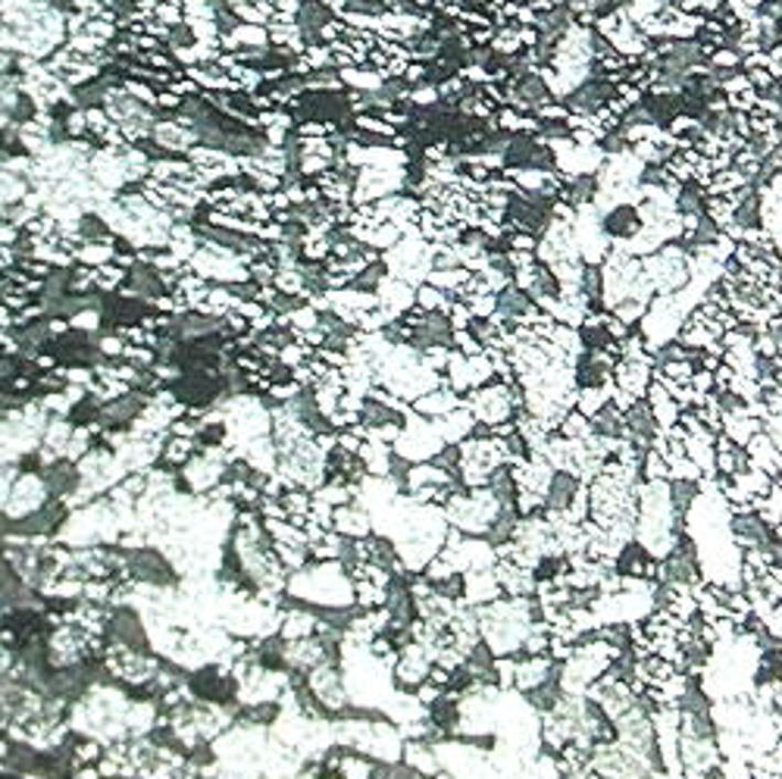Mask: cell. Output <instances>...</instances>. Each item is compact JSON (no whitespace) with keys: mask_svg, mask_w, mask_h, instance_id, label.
<instances>
[{"mask_svg":"<svg viewBox=\"0 0 782 779\" xmlns=\"http://www.w3.org/2000/svg\"><path fill=\"white\" fill-rule=\"evenodd\" d=\"M601 219H605L607 238H610L613 245H626L629 238H636L639 229H642V214H639L636 204H617V207L605 210Z\"/></svg>","mask_w":782,"mask_h":779,"instance_id":"5","label":"cell"},{"mask_svg":"<svg viewBox=\"0 0 782 779\" xmlns=\"http://www.w3.org/2000/svg\"><path fill=\"white\" fill-rule=\"evenodd\" d=\"M654 382V354L642 357H620L613 367V386L629 398H645L648 386Z\"/></svg>","mask_w":782,"mask_h":779,"instance_id":"3","label":"cell"},{"mask_svg":"<svg viewBox=\"0 0 782 779\" xmlns=\"http://www.w3.org/2000/svg\"><path fill=\"white\" fill-rule=\"evenodd\" d=\"M745 451H748V461H751V467L770 473L773 479H776V476H782V454H780V448L773 445V439L767 435V429H761L758 435H751V442L745 445Z\"/></svg>","mask_w":782,"mask_h":779,"instance_id":"7","label":"cell"},{"mask_svg":"<svg viewBox=\"0 0 782 779\" xmlns=\"http://www.w3.org/2000/svg\"><path fill=\"white\" fill-rule=\"evenodd\" d=\"M25 195H29V182L0 160V204H22Z\"/></svg>","mask_w":782,"mask_h":779,"instance_id":"10","label":"cell"},{"mask_svg":"<svg viewBox=\"0 0 782 779\" xmlns=\"http://www.w3.org/2000/svg\"><path fill=\"white\" fill-rule=\"evenodd\" d=\"M645 401L648 408H651V413H654V420H658V429H661V432H670V429L676 426V420H680L683 408L676 404V398L666 391V386H661V382L654 379V382L648 386Z\"/></svg>","mask_w":782,"mask_h":779,"instance_id":"6","label":"cell"},{"mask_svg":"<svg viewBox=\"0 0 782 779\" xmlns=\"http://www.w3.org/2000/svg\"><path fill=\"white\" fill-rule=\"evenodd\" d=\"M763 429H767V435L773 439V445L780 448L782 454V413H773V416H767L763 420Z\"/></svg>","mask_w":782,"mask_h":779,"instance_id":"13","label":"cell"},{"mask_svg":"<svg viewBox=\"0 0 782 779\" xmlns=\"http://www.w3.org/2000/svg\"><path fill=\"white\" fill-rule=\"evenodd\" d=\"M532 10H539V13H545V10H554V7H567L569 0H526Z\"/></svg>","mask_w":782,"mask_h":779,"instance_id":"14","label":"cell"},{"mask_svg":"<svg viewBox=\"0 0 782 779\" xmlns=\"http://www.w3.org/2000/svg\"><path fill=\"white\" fill-rule=\"evenodd\" d=\"M751 467L748 461V451L739 442H732L729 435H717V476H736L742 469Z\"/></svg>","mask_w":782,"mask_h":779,"instance_id":"9","label":"cell"},{"mask_svg":"<svg viewBox=\"0 0 782 779\" xmlns=\"http://www.w3.org/2000/svg\"><path fill=\"white\" fill-rule=\"evenodd\" d=\"M104 110H107V117L117 122L119 132H122V138H126L129 144H138V141L151 138V132H154V107H148V104L132 98L122 85L107 88Z\"/></svg>","mask_w":782,"mask_h":779,"instance_id":"2","label":"cell"},{"mask_svg":"<svg viewBox=\"0 0 782 779\" xmlns=\"http://www.w3.org/2000/svg\"><path fill=\"white\" fill-rule=\"evenodd\" d=\"M720 88H724L729 110H736V113H751V110L758 107V100H761V91L748 82L745 73H732V76H726Z\"/></svg>","mask_w":782,"mask_h":779,"instance_id":"8","label":"cell"},{"mask_svg":"<svg viewBox=\"0 0 782 779\" xmlns=\"http://www.w3.org/2000/svg\"><path fill=\"white\" fill-rule=\"evenodd\" d=\"M642 267L654 294L683 292L692 279V253L685 251L680 241H670L661 251L642 257Z\"/></svg>","mask_w":782,"mask_h":779,"instance_id":"1","label":"cell"},{"mask_svg":"<svg viewBox=\"0 0 782 779\" xmlns=\"http://www.w3.org/2000/svg\"><path fill=\"white\" fill-rule=\"evenodd\" d=\"M763 632L773 639V642H782V602H776L767 614L761 617Z\"/></svg>","mask_w":782,"mask_h":779,"instance_id":"12","label":"cell"},{"mask_svg":"<svg viewBox=\"0 0 782 779\" xmlns=\"http://www.w3.org/2000/svg\"><path fill=\"white\" fill-rule=\"evenodd\" d=\"M557 432L564 435V439H569V442H583V439H588V435H595V429H591V416H586L583 410H569L567 416L561 420V426H557Z\"/></svg>","mask_w":782,"mask_h":779,"instance_id":"11","label":"cell"},{"mask_svg":"<svg viewBox=\"0 0 782 779\" xmlns=\"http://www.w3.org/2000/svg\"><path fill=\"white\" fill-rule=\"evenodd\" d=\"M151 138H154L163 151H176V154H188L195 144H200V136H197L195 122H192L188 117L154 122V132H151Z\"/></svg>","mask_w":782,"mask_h":779,"instance_id":"4","label":"cell"}]
</instances>
